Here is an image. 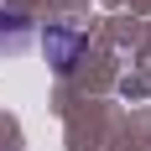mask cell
Masks as SVG:
<instances>
[{"label": "cell", "mask_w": 151, "mask_h": 151, "mask_svg": "<svg viewBox=\"0 0 151 151\" xmlns=\"http://www.w3.org/2000/svg\"><path fill=\"white\" fill-rule=\"evenodd\" d=\"M31 42H37V26H31L21 11H5V5H0V58H21Z\"/></svg>", "instance_id": "cell-2"}, {"label": "cell", "mask_w": 151, "mask_h": 151, "mask_svg": "<svg viewBox=\"0 0 151 151\" xmlns=\"http://www.w3.org/2000/svg\"><path fill=\"white\" fill-rule=\"evenodd\" d=\"M42 52H47V63L58 73H73L78 63H83V52H89V37L78 26H47L42 31Z\"/></svg>", "instance_id": "cell-1"}]
</instances>
